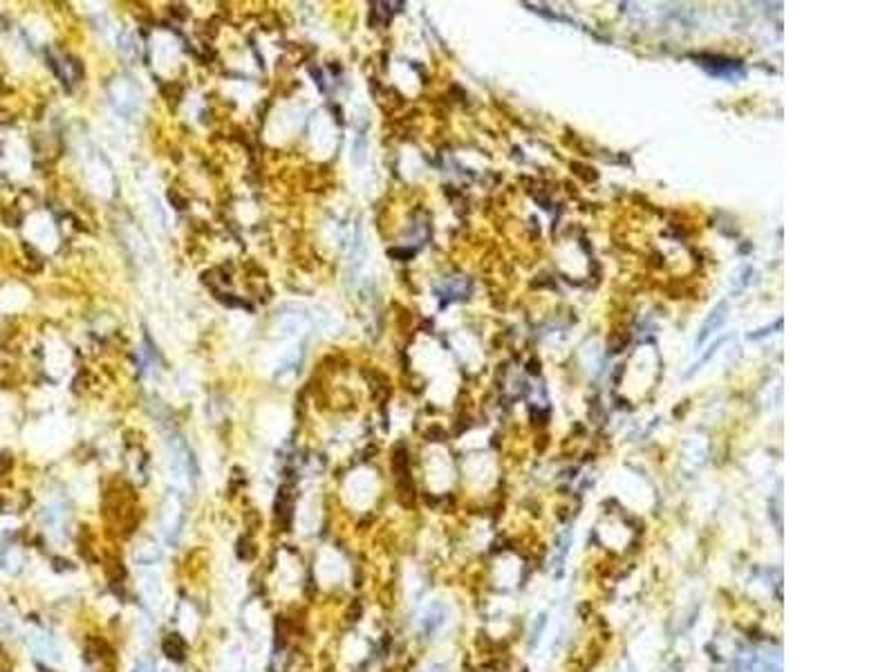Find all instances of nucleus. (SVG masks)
<instances>
[{
  "mask_svg": "<svg viewBox=\"0 0 896 672\" xmlns=\"http://www.w3.org/2000/svg\"><path fill=\"white\" fill-rule=\"evenodd\" d=\"M141 590H143V594H146V599L152 603V605H159L161 603V583H159V576L155 574V572H148V574H143L141 576Z\"/></svg>",
  "mask_w": 896,
  "mask_h": 672,
  "instance_id": "obj_5",
  "label": "nucleus"
},
{
  "mask_svg": "<svg viewBox=\"0 0 896 672\" xmlns=\"http://www.w3.org/2000/svg\"><path fill=\"white\" fill-rule=\"evenodd\" d=\"M428 672H446V668H441V666H433Z\"/></svg>",
  "mask_w": 896,
  "mask_h": 672,
  "instance_id": "obj_10",
  "label": "nucleus"
},
{
  "mask_svg": "<svg viewBox=\"0 0 896 672\" xmlns=\"http://www.w3.org/2000/svg\"><path fill=\"white\" fill-rule=\"evenodd\" d=\"M168 473H170V482L173 487L186 491L189 489V480H191V469H189V455L182 444H175L170 448L168 455Z\"/></svg>",
  "mask_w": 896,
  "mask_h": 672,
  "instance_id": "obj_1",
  "label": "nucleus"
},
{
  "mask_svg": "<svg viewBox=\"0 0 896 672\" xmlns=\"http://www.w3.org/2000/svg\"><path fill=\"white\" fill-rule=\"evenodd\" d=\"M157 558H159V549H157V544H152V542H146L143 547H137V551H135V560H137L139 565H152Z\"/></svg>",
  "mask_w": 896,
  "mask_h": 672,
  "instance_id": "obj_8",
  "label": "nucleus"
},
{
  "mask_svg": "<svg viewBox=\"0 0 896 672\" xmlns=\"http://www.w3.org/2000/svg\"><path fill=\"white\" fill-rule=\"evenodd\" d=\"M446 605L444 603H430L428 607H426V612L422 614V627L426 629L428 634H433V632H437V629L446 623Z\"/></svg>",
  "mask_w": 896,
  "mask_h": 672,
  "instance_id": "obj_2",
  "label": "nucleus"
},
{
  "mask_svg": "<svg viewBox=\"0 0 896 672\" xmlns=\"http://www.w3.org/2000/svg\"><path fill=\"white\" fill-rule=\"evenodd\" d=\"M30 643H32L34 652L41 654V657H49V659H54V661L58 659V650H56V645H54L52 639H49V636H45V634H32Z\"/></svg>",
  "mask_w": 896,
  "mask_h": 672,
  "instance_id": "obj_6",
  "label": "nucleus"
},
{
  "mask_svg": "<svg viewBox=\"0 0 896 672\" xmlns=\"http://www.w3.org/2000/svg\"><path fill=\"white\" fill-rule=\"evenodd\" d=\"M133 672H146V670H143V668H141V666H139V668H135V670H133Z\"/></svg>",
  "mask_w": 896,
  "mask_h": 672,
  "instance_id": "obj_11",
  "label": "nucleus"
},
{
  "mask_svg": "<svg viewBox=\"0 0 896 672\" xmlns=\"http://www.w3.org/2000/svg\"><path fill=\"white\" fill-rule=\"evenodd\" d=\"M161 524H164L166 538H168V540H175V538H177V533H179V524H182V513H179V507H177V502H175V500H168V502H166V507H164V520H161Z\"/></svg>",
  "mask_w": 896,
  "mask_h": 672,
  "instance_id": "obj_3",
  "label": "nucleus"
},
{
  "mask_svg": "<svg viewBox=\"0 0 896 672\" xmlns=\"http://www.w3.org/2000/svg\"><path fill=\"white\" fill-rule=\"evenodd\" d=\"M164 654L168 659H173V661H184V654H186V643H184V639L179 634H168L166 639H164Z\"/></svg>",
  "mask_w": 896,
  "mask_h": 672,
  "instance_id": "obj_7",
  "label": "nucleus"
},
{
  "mask_svg": "<svg viewBox=\"0 0 896 672\" xmlns=\"http://www.w3.org/2000/svg\"><path fill=\"white\" fill-rule=\"evenodd\" d=\"M726 321V303H720V308H715V312L711 314V318H708L706 323H704V327H702V332H699V336H697V347L699 345H704L706 341H708V336L713 334V332H717L722 327V323Z\"/></svg>",
  "mask_w": 896,
  "mask_h": 672,
  "instance_id": "obj_4",
  "label": "nucleus"
},
{
  "mask_svg": "<svg viewBox=\"0 0 896 672\" xmlns=\"http://www.w3.org/2000/svg\"><path fill=\"white\" fill-rule=\"evenodd\" d=\"M238 556L240 558H244V560H251L253 556H255V549L251 547V542H240V547H238Z\"/></svg>",
  "mask_w": 896,
  "mask_h": 672,
  "instance_id": "obj_9",
  "label": "nucleus"
}]
</instances>
